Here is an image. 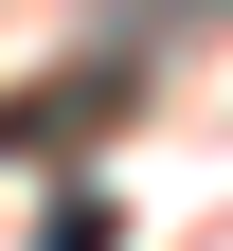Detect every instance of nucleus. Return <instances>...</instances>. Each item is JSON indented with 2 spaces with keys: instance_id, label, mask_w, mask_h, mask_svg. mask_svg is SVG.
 Instances as JSON below:
<instances>
[{
  "instance_id": "1",
  "label": "nucleus",
  "mask_w": 233,
  "mask_h": 251,
  "mask_svg": "<svg viewBox=\"0 0 233 251\" xmlns=\"http://www.w3.org/2000/svg\"><path fill=\"white\" fill-rule=\"evenodd\" d=\"M36 251H108V215H54V233H36Z\"/></svg>"
}]
</instances>
